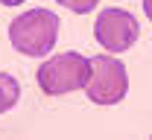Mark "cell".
Here are the masks:
<instances>
[{"instance_id": "obj_1", "label": "cell", "mask_w": 152, "mask_h": 140, "mask_svg": "<svg viewBox=\"0 0 152 140\" xmlns=\"http://www.w3.org/2000/svg\"><path fill=\"white\" fill-rule=\"evenodd\" d=\"M58 38V18L50 9H29L9 23V41L23 56H47Z\"/></svg>"}, {"instance_id": "obj_2", "label": "cell", "mask_w": 152, "mask_h": 140, "mask_svg": "<svg viewBox=\"0 0 152 140\" xmlns=\"http://www.w3.org/2000/svg\"><path fill=\"white\" fill-rule=\"evenodd\" d=\"M129 91V76L126 64H120L111 56H94L88 59V79H85V94L96 105H117Z\"/></svg>"}, {"instance_id": "obj_3", "label": "cell", "mask_w": 152, "mask_h": 140, "mask_svg": "<svg viewBox=\"0 0 152 140\" xmlns=\"http://www.w3.org/2000/svg\"><path fill=\"white\" fill-rule=\"evenodd\" d=\"M85 79H88V59L79 53L53 56L38 67V85L47 96H61V94L79 91V88H85Z\"/></svg>"}, {"instance_id": "obj_4", "label": "cell", "mask_w": 152, "mask_h": 140, "mask_svg": "<svg viewBox=\"0 0 152 140\" xmlns=\"http://www.w3.org/2000/svg\"><path fill=\"white\" fill-rule=\"evenodd\" d=\"M94 35L108 53H126L137 38V20L126 9H102L94 23Z\"/></svg>"}, {"instance_id": "obj_5", "label": "cell", "mask_w": 152, "mask_h": 140, "mask_svg": "<svg viewBox=\"0 0 152 140\" xmlns=\"http://www.w3.org/2000/svg\"><path fill=\"white\" fill-rule=\"evenodd\" d=\"M18 96H20V85L15 76L9 73H0V114H6L9 108L18 105Z\"/></svg>"}, {"instance_id": "obj_6", "label": "cell", "mask_w": 152, "mask_h": 140, "mask_svg": "<svg viewBox=\"0 0 152 140\" xmlns=\"http://www.w3.org/2000/svg\"><path fill=\"white\" fill-rule=\"evenodd\" d=\"M64 9H70V12H76V15H85V12H91L99 0H58Z\"/></svg>"}, {"instance_id": "obj_7", "label": "cell", "mask_w": 152, "mask_h": 140, "mask_svg": "<svg viewBox=\"0 0 152 140\" xmlns=\"http://www.w3.org/2000/svg\"><path fill=\"white\" fill-rule=\"evenodd\" d=\"M143 12H146V18L152 20V0H143Z\"/></svg>"}, {"instance_id": "obj_8", "label": "cell", "mask_w": 152, "mask_h": 140, "mask_svg": "<svg viewBox=\"0 0 152 140\" xmlns=\"http://www.w3.org/2000/svg\"><path fill=\"white\" fill-rule=\"evenodd\" d=\"M3 6H18V3H23V0H0Z\"/></svg>"}]
</instances>
